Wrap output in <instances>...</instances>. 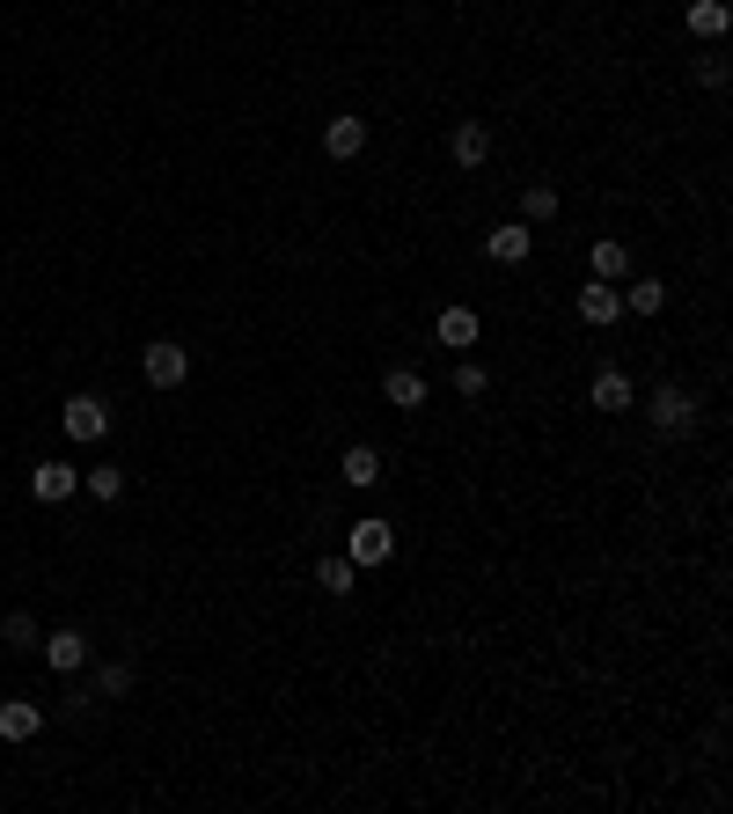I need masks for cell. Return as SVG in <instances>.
<instances>
[{"mask_svg": "<svg viewBox=\"0 0 733 814\" xmlns=\"http://www.w3.org/2000/svg\"><path fill=\"white\" fill-rule=\"evenodd\" d=\"M550 213H558V192H550V184H528V198H521V220L536 228V220H550Z\"/></svg>", "mask_w": 733, "mask_h": 814, "instance_id": "cell-22", "label": "cell"}, {"mask_svg": "<svg viewBox=\"0 0 733 814\" xmlns=\"http://www.w3.org/2000/svg\"><path fill=\"white\" fill-rule=\"evenodd\" d=\"M81 492V470H74V462H37L30 470V499L37 507H59V499H74Z\"/></svg>", "mask_w": 733, "mask_h": 814, "instance_id": "cell-6", "label": "cell"}, {"mask_svg": "<svg viewBox=\"0 0 733 814\" xmlns=\"http://www.w3.org/2000/svg\"><path fill=\"white\" fill-rule=\"evenodd\" d=\"M448 155H455V169H485V155H491V125H477V118H455V133H448Z\"/></svg>", "mask_w": 733, "mask_h": 814, "instance_id": "cell-7", "label": "cell"}, {"mask_svg": "<svg viewBox=\"0 0 733 814\" xmlns=\"http://www.w3.org/2000/svg\"><path fill=\"white\" fill-rule=\"evenodd\" d=\"M631 272V249L616 243V235H602V243H594V279H624Z\"/></svg>", "mask_w": 733, "mask_h": 814, "instance_id": "cell-18", "label": "cell"}, {"mask_svg": "<svg viewBox=\"0 0 733 814\" xmlns=\"http://www.w3.org/2000/svg\"><path fill=\"white\" fill-rule=\"evenodd\" d=\"M646 419L661 425L667 441H682V433H690V425H697V396L682 390V382H661V390L646 396Z\"/></svg>", "mask_w": 733, "mask_h": 814, "instance_id": "cell-1", "label": "cell"}, {"mask_svg": "<svg viewBox=\"0 0 733 814\" xmlns=\"http://www.w3.org/2000/svg\"><path fill=\"white\" fill-rule=\"evenodd\" d=\"M81 492H88V499H104V507H110V499L125 492V470H110V462H104V470H81Z\"/></svg>", "mask_w": 733, "mask_h": 814, "instance_id": "cell-21", "label": "cell"}, {"mask_svg": "<svg viewBox=\"0 0 733 814\" xmlns=\"http://www.w3.org/2000/svg\"><path fill=\"white\" fill-rule=\"evenodd\" d=\"M528 249H536V235H528V220H499V228L485 235V257H491V265H521Z\"/></svg>", "mask_w": 733, "mask_h": 814, "instance_id": "cell-9", "label": "cell"}, {"mask_svg": "<svg viewBox=\"0 0 733 814\" xmlns=\"http://www.w3.org/2000/svg\"><path fill=\"white\" fill-rule=\"evenodd\" d=\"M485 390H491V374L477 360H455V396H485Z\"/></svg>", "mask_w": 733, "mask_h": 814, "instance_id": "cell-24", "label": "cell"}, {"mask_svg": "<svg viewBox=\"0 0 733 814\" xmlns=\"http://www.w3.org/2000/svg\"><path fill=\"white\" fill-rule=\"evenodd\" d=\"M477 331H485V323H477V308H462V302H455V308H440V323H433V337L448 345V353H470V345H477Z\"/></svg>", "mask_w": 733, "mask_h": 814, "instance_id": "cell-12", "label": "cell"}, {"mask_svg": "<svg viewBox=\"0 0 733 814\" xmlns=\"http://www.w3.org/2000/svg\"><path fill=\"white\" fill-rule=\"evenodd\" d=\"M352 580H360L352 558H323V566H315V587H331V595H352Z\"/></svg>", "mask_w": 733, "mask_h": 814, "instance_id": "cell-20", "label": "cell"}, {"mask_svg": "<svg viewBox=\"0 0 733 814\" xmlns=\"http://www.w3.org/2000/svg\"><path fill=\"white\" fill-rule=\"evenodd\" d=\"M616 294H624L631 316H661V308H667V286L661 279H631V286H616Z\"/></svg>", "mask_w": 733, "mask_h": 814, "instance_id": "cell-16", "label": "cell"}, {"mask_svg": "<svg viewBox=\"0 0 733 814\" xmlns=\"http://www.w3.org/2000/svg\"><path fill=\"white\" fill-rule=\"evenodd\" d=\"M345 558H352V566H389V558H397V529H389L382 513L352 521V536H345Z\"/></svg>", "mask_w": 733, "mask_h": 814, "instance_id": "cell-2", "label": "cell"}, {"mask_svg": "<svg viewBox=\"0 0 733 814\" xmlns=\"http://www.w3.org/2000/svg\"><path fill=\"white\" fill-rule=\"evenodd\" d=\"M140 374H147V390H176V382L192 374V353H184V345H169V337H155V345L140 353Z\"/></svg>", "mask_w": 733, "mask_h": 814, "instance_id": "cell-3", "label": "cell"}, {"mask_svg": "<svg viewBox=\"0 0 733 814\" xmlns=\"http://www.w3.org/2000/svg\"><path fill=\"white\" fill-rule=\"evenodd\" d=\"M733 8L726 0H690V37H726Z\"/></svg>", "mask_w": 733, "mask_h": 814, "instance_id": "cell-17", "label": "cell"}, {"mask_svg": "<svg viewBox=\"0 0 733 814\" xmlns=\"http://www.w3.org/2000/svg\"><path fill=\"white\" fill-rule=\"evenodd\" d=\"M366 147V118H352V110H338L331 125H323V155L331 161H352Z\"/></svg>", "mask_w": 733, "mask_h": 814, "instance_id": "cell-11", "label": "cell"}, {"mask_svg": "<svg viewBox=\"0 0 733 814\" xmlns=\"http://www.w3.org/2000/svg\"><path fill=\"white\" fill-rule=\"evenodd\" d=\"M133 690V660H104V668H96V705H104V697H125Z\"/></svg>", "mask_w": 733, "mask_h": 814, "instance_id": "cell-19", "label": "cell"}, {"mask_svg": "<svg viewBox=\"0 0 733 814\" xmlns=\"http://www.w3.org/2000/svg\"><path fill=\"white\" fill-rule=\"evenodd\" d=\"M37 654H45V668H59V675H81V668H88V638L74 631V624H59V631H45V638H37Z\"/></svg>", "mask_w": 733, "mask_h": 814, "instance_id": "cell-5", "label": "cell"}, {"mask_svg": "<svg viewBox=\"0 0 733 814\" xmlns=\"http://www.w3.org/2000/svg\"><path fill=\"white\" fill-rule=\"evenodd\" d=\"M616 316H624V294H616V279H594V286H579V323L609 331Z\"/></svg>", "mask_w": 733, "mask_h": 814, "instance_id": "cell-8", "label": "cell"}, {"mask_svg": "<svg viewBox=\"0 0 733 814\" xmlns=\"http://www.w3.org/2000/svg\"><path fill=\"white\" fill-rule=\"evenodd\" d=\"M587 396H594V411H631V374L624 367H602L587 382Z\"/></svg>", "mask_w": 733, "mask_h": 814, "instance_id": "cell-15", "label": "cell"}, {"mask_svg": "<svg viewBox=\"0 0 733 814\" xmlns=\"http://www.w3.org/2000/svg\"><path fill=\"white\" fill-rule=\"evenodd\" d=\"M37 734H45V705L8 697V705H0V742H37Z\"/></svg>", "mask_w": 733, "mask_h": 814, "instance_id": "cell-10", "label": "cell"}, {"mask_svg": "<svg viewBox=\"0 0 733 814\" xmlns=\"http://www.w3.org/2000/svg\"><path fill=\"white\" fill-rule=\"evenodd\" d=\"M59 425H67V441H104L110 433V404L104 396H67V404H59Z\"/></svg>", "mask_w": 733, "mask_h": 814, "instance_id": "cell-4", "label": "cell"}, {"mask_svg": "<svg viewBox=\"0 0 733 814\" xmlns=\"http://www.w3.org/2000/svg\"><path fill=\"white\" fill-rule=\"evenodd\" d=\"M0 638H8L16 654H37V617H22V609H16V617L0 624Z\"/></svg>", "mask_w": 733, "mask_h": 814, "instance_id": "cell-23", "label": "cell"}, {"mask_svg": "<svg viewBox=\"0 0 733 814\" xmlns=\"http://www.w3.org/2000/svg\"><path fill=\"white\" fill-rule=\"evenodd\" d=\"M382 396H389L397 411H419V404H426V374H419V367H389V374H382Z\"/></svg>", "mask_w": 733, "mask_h": 814, "instance_id": "cell-14", "label": "cell"}, {"mask_svg": "<svg viewBox=\"0 0 733 814\" xmlns=\"http://www.w3.org/2000/svg\"><path fill=\"white\" fill-rule=\"evenodd\" d=\"M338 470H345V484H352V492H374V484H382V448H366V441H352V448H345V462H338Z\"/></svg>", "mask_w": 733, "mask_h": 814, "instance_id": "cell-13", "label": "cell"}]
</instances>
